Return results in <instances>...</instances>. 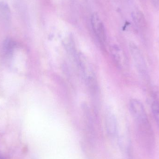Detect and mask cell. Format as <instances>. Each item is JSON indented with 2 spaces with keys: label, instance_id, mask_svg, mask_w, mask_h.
Wrapping results in <instances>:
<instances>
[{
  "label": "cell",
  "instance_id": "7",
  "mask_svg": "<svg viewBox=\"0 0 159 159\" xmlns=\"http://www.w3.org/2000/svg\"><path fill=\"white\" fill-rule=\"evenodd\" d=\"M152 1L156 7H159V0H152Z\"/></svg>",
  "mask_w": 159,
  "mask_h": 159
},
{
  "label": "cell",
  "instance_id": "8",
  "mask_svg": "<svg viewBox=\"0 0 159 159\" xmlns=\"http://www.w3.org/2000/svg\"><path fill=\"white\" fill-rule=\"evenodd\" d=\"M0 159H4L3 157H2V156H0Z\"/></svg>",
  "mask_w": 159,
  "mask_h": 159
},
{
  "label": "cell",
  "instance_id": "3",
  "mask_svg": "<svg viewBox=\"0 0 159 159\" xmlns=\"http://www.w3.org/2000/svg\"><path fill=\"white\" fill-rule=\"evenodd\" d=\"M91 17V24L93 31L98 37L100 43L102 44H104L106 40L104 26L102 22L100 21L98 14L93 13Z\"/></svg>",
  "mask_w": 159,
  "mask_h": 159
},
{
  "label": "cell",
  "instance_id": "6",
  "mask_svg": "<svg viewBox=\"0 0 159 159\" xmlns=\"http://www.w3.org/2000/svg\"><path fill=\"white\" fill-rule=\"evenodd\" d=\"M133 18L135 23L139 27H143L145 25V19L143 14L141 11L134 12L133 15Z\"/></svg>",
  "mask_w": 159,
  "mask_h": 159
},
{
  "label": "cell",
  "instance_id": "5",
  "mask_svg": "<svg viewBox=\"0 0 159 159\" xmlns=\"http://www.w3.org/2000/svg\"><path fill=\"white\" fill-rule=\"evenodd\" d=\"M107 125L110 131L115 130L116 127V117L113 114L108 112L106 115Z\"/></svg>",
  "mask_w": 159,
  "mask_h": 159
},
{
  "label": "cell",
  "instance_id": "2",
  "mask_svg": "<svg viewBox=\"0 0 159 159\" xmlns=\"http://www.w3.org/2000/svg\"><path fill=\"white\" fill-rule=\"evenodd\" d=\"M129 49L134 65L139 75L143 80L148 81L149 77L148 68L141 49L134 43L130 44Z\"/></svg>",
  "mask_w": 159,
  "mask_h": 159
},
{
  "label": "cell",
  "instance_id": "4",
  "mask_svg": "<svg viewBox=\"0 0 159 159\" xmlns=\"http://www.w3.org/2000/svg\"><path fill=\"white\" fill-rule=\"evenodd\" d=\"M152 110L153 115L159 125V92L154 94V100L152 103Z\"/></svg>",
  "mask_w": 159,
  "mask_h": 159
},
{
  "label": "cell",
  "instance_id": "1",
  "mask_svg": "<svg viewBox=\"0 0 159 159\" xmlns=\"http://www.w3.org/2000/svg\"><path fill=\"white\" fill-rule=\"evenodd\" d=\"M130 110L140 130L143 132L151 130V127L143 105L138 99H133L129 103Z\"/></svg>",
  "mask_w": 159,
  "mask_h": 159
}]
</instances>
